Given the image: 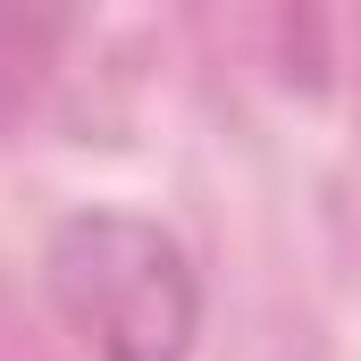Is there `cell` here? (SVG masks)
<instances>
[{
  "instance_id": "1",
  "label": "cell",
  "mask_w": 361,
  "mask_h": 361,
  "mask_svg": "<svg viewBox=\"0 0 361 361\" xmlns=\"http://www.w3.org/2000/svg\"><path fill=\"white\" fill-rule=\"evenodd\" d=\"M42 294L92 361H185L202 277L169 227L135 210H76L42 244Z\"/></svg>"
}]
</instances>
